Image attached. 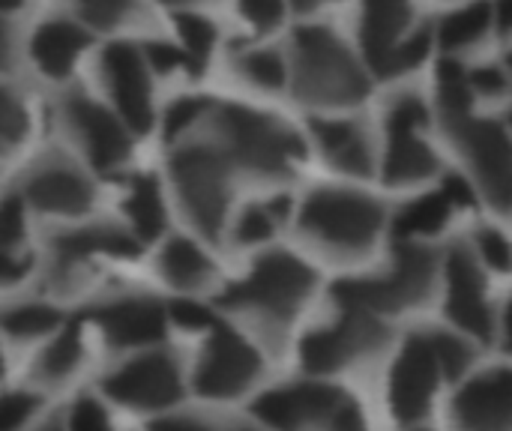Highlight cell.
<instances>
[{"label":"cell","instance_id":"6da1fadb","mask_svg":"<svg viewBox=\"0 0 512 431\" xmlns=\"http://www.w3.org/2000/svg\"><path fill=\"white\" fill-rule=\"evenodd\" d=\"M438 258L417 240H396L393 267L378 276L342 279L333 285V303L339 309L396 315L408 306L423 303L432 294Z\"/></svg>","mask_w":512,"mask_h":431},{"label":"cell","instance_id":"7a4b0ae2","mask_svg":"<svg viewBox=\"0 0 512 431\" xmlns=\"http://www.w3.org/2000/svg\"><path fill=\"white\" fill-rule=\"evenodd\" d=\"M294 87L312 105H354L369 93V78L330 27L309 24L294 36Z\"/></svg>","mask_w":512,"mask_h":431},{"label":"cell","instance_id":"3957f363","mask_svg":"<svg viewBox=\"0 0 512 431\" xmlns=\"http://www.w3.org/2000/svg\"><path fill=\"white\" fill-rule=\"evenodd\" d=\"M315 288V270L291 252H267L222 294V306L252 315L264 327H285Z\"/></svg>","mask_w":512,"mask_h":431},{"label":"cell","instance_id":"277c9868","mask_svg":"<svg viewBox=\"0 0 512 431\" xmlns=\"http://www.w3.org/2000/svg\"><path fill=\"white\" fill-rule=\"evenodd\" d=\"M213 123L228 159L258 177H288L303 159V141L276 117L243 105H216Z\"/></svg>","mask_w":512,"mask_h":431},{"label":"cell","instance_id":"5b68a950","mask_svg":"<svg viewBox=\"0 0 512 431\" xmlns=\"http://www.w3.org/2000/svg\"><path fill=\"white\" fill-rule=\"evenodd\" d=\"M234 162L222 144H180L171 156V183L186 219L207 240H219L231 204Z\"/></svg>","mask_w":512,"mask_h":431},{"label":"cell","instance_id":"8992f818","mask_svg":"<svg viewBox=\"0 0 512 431\" xmlns=\"http://www.w3.org/2000/svg\"><path fill=\"white\" fill-rule=\"evenodd\" d=\"M381 225L384 207L375 198L348 189H315L300 207L303 234L336 255L369 252Z\"/></svg>","mask_w":512,"mask_h":431},{"label":"cell","instance_id":"52a82bcc","mask_svg":"<svg viewBox=\"0 0 512 431\" xmlns=\"http://www.w3.org/2000/svg\"><path fill=\"white\" fill-rule=\"evenodd\" d=\"M252 414L264 426L300 429V426H333V429H360L363 417L351 396L330 384H294L267 390L252 402Z\"/></svg>","mask_w":512,"mask_h":431},{"label":"cell","instance_id":"ba28073f","mask_svg":"<svg viewBox=\"0 0 512 431\" xmlns=\"http://www.w3.org/2000/svg\"><path fill=\"white\" fill-rule=\"evenodd\" d=\"M342 315L303 336L300 342V360L303 369L312 375H333L339 369H348L351 363L378 354L387 345V327L381 324V315L339 309Z\"/></svg>","mask_w":512,"mask_h":431},{"label":"cell","instance_id":"9c48e42d","mask_svg":"<svg viewBox=\"0 0 512 431\" xmlns=\"http://www.w3.org/2000/svg\"><path fill=\"white\" fill-rule=\"evenodd\" d=\"M102 390L111 402L129 411H168L183 396V369L174 354L144 348L111 369Z\"/></svg>","mask_w":512,"mask_h":431},{"label":"cell","instance_id":"30bf717a","mask_svg":"<svg viewBox=\"0 0 512 431\" xmlns=\"http://www.w3.org/2000/svg\"><path fill=\"white\" fill-rule=\"evenodd\" d=\"M450 135L471 159V168L498 210H512V141L504 126L474 117V111L444 117Z\"/></svg>","mask_w":512,"mask_h":431},{"label":"cell","instance_id":"8fae6325","mask_svg":"<svg viewBox=\"0 0 512 431\" xmlns=\"http://www.w3.org/2000/svg\"><path fill=\"white\" fill-rule=\"evenodd\" d=\"M207 333L210 336L201 348L192 378L195 390L204 399H216V402L243 396L261 375V354L237 330L219 321Z\"/></svg>","mask_w":512,"mask_h":431},{"label":"cell","instance_id":"7c38bea8","mask_svg":"<svg viewBox=\"0 0 512 431\" xmlns=\"http://www.w3.org/2000/svg\"><path fill=\"white\" fill-rule=\"evenodd\" d=\"M444 378L432 333H414L402 345L387 384V405L390 414L402 426L423 423L432 411V399Z\"/></svg>","mask_w":512,"mask_h":431},{"label":"cell","instance_id":"4fadbf2b","mask_svg":"<svg viewBox=\"0 0 512 431\" xmlns=\"http://www.w3.org/2000/svg\"><path fill=\"white\" fill-rule=\"evenodd\" d=\"M99 78L108 102L129 123L132 132H147L156 120L153 108V69L132 42H114L99 54Z\"/></svg>","mask_w":512,"mask_h":431},{"label":"cell","instance_id":"5bb4252c","mask_svg":"<svg viewBox=\"0 0 512 431\" xmlns=\"http://www.w3.org/2000/svg\"><path fill=\"white\" fill-rule=\"evenodd\" d=\"M63 120L93 168L114 171L132 156V129L111 102L72 93L63 102Z\"/></svg>","mask_w":512,"mask_h":431},{"label":"cell","instance_id":"9a60e30c","mask_svg":"<svg viewBox=\"0 0 512 431\" xmlns=\"http://www.w3.org/2000/svg\"><path fill=\"white\" fill-rule=\"evenodd\" d=\"M429 111L417 96H399L387 108V150H384V180L390 186H408L432 177L438 159L423 138Z\"/></svg>","mask_w":512,"mask_h":431},{"label":"cell","instance_id":"2e32d148","mask_svg":"<svg viewBox=\"0 0 512 431\" xmlns=\"http://www.w3.org/2000/svg\"><path fill=\"white\" fill-rule=\"evenodd\" d=\"M21 198L27 201V207L39 213L78 219L93 207L96 189L81 168H75L72 162L60 156H51L27 171L21 183Z\"/></svg>","mask_w":512,"mask_h":431},{"label":"cell","instance_id":"e0dca14e","mask_svg":"<svg viewBox=\"0 0 512 431\" xmlns=\"http://www.w3.org/2000/svg\"><path fill=\"white\" fill-rule=\"evenodd\" d=\"M168 309L153 297H117L102 303L93 312V321L102 339L111 348L123 351H144L165 339L168 330Z\"/></svg>","mask_w":512,"mask_h":431},{"label":"cell","instance_id":"ac0fdd59","mask_svg":"<svg viewBox=\"0 0 512 431\" xmlns=\"http://www.w3.org/2000/svg\"><path fill=\"white\" fill-rule=\"evenodd\" d=\"M444 282H447V315L474 339L489 342L495 333L492 306L486 300L483 273L477 258L465 246H453L444 258Z\"/></svg>","mask_w":512,"mask_h":431},{"label":"cell","instance_id":"d6986e66","mask_svg":"<svg viewBox=\"0 0 512 431\" xmlns=\"http://www.w3.org/2000/svg\"><path fill=\"white\" fill-rule=\"evenodd\" d=\"M87 45H90V33L81 18L54 15V18H45L33 30L27 51H30V60L39 75H45L51 81H63L72 75V69L78 66Z\"/></svg>","mask_w":512,"mask_h":431},{"label":"cell","instance_id":"ffe728a7","mask_svg":"<svg viewBox=\"0 0 512 431\" xmlns=\"http://www.w3.org/2000/svg\"><path fill=\"white\" fill-rule=\"evenodd\" d=\"M453 414L468 429H510L512 426V366L492 369L468 381L456 399Z\"/></svg>","mask_w":512,"mask_h":431},{"label":"cell","instance_id":"44dd1931","mask_svg":"<svg viewBox=\"0 0 512 431\" xmlns=\"http://www.w3.org/2000/svg\"><path fill=\"white\" fill-rule=\"evenodd\" d=\"M411 15V0H363L360 42L366 63L378 78H384L393 48L408 36Z\"/></svg>","mask_w":512,"mask_h":431},{"label":"cell","instance_id":"7402d4cb","mask_svg":"<svg viewBox=\"0 0 512 431\" xmlns=\"http://www.w3.org/2000/svg\"><path fill=\"white\" fill-rule=\"evenodd\" d=\"M138 252V240L132 231H120L114 225H81L54 237V267L60 273L78 270L93 258H129Z\"/></svg>","mask_w":512,"mask_h":431},{"label":"cell","instance_id":"603a6c76","mask_svg":"<svg viewBox=\"0 0 512 431\" xmlns=\"http://www.w3.org/2000/svg\"><path fill=\"white\" fill-rule=\"evenodd\" d=\"M312 132L324 150V156L345 174L369 177L372 174V147L369 135L354 120H315Z\"/></svg>","mask_w":512,"mask_h":431},{"label":"cell","instance_id":"cb8c5ba5","mask_svg":"<svg viewBox=\"0 0 512 431\" xmlns=\"http://www.w3.org/2000/svg\"><path fill=\"white\" fill-rule=\"evenodd\" d=\"M33 267L30 231H27V201L9 195L0 201V285L21 282Z\"/></svg>","mask_w":512,"mask_h":431},{"label":"cell","instance_id":"d4e9b609","mask_svg":"<svg viewBox=\"0 0 512 431\" xmlns=\"http://www.w3.org/2000/svg\"><path fill=\"white\" fill-rule=\"evenodd\" d=\"M123 216L138 243H150L162 237L168 225V207H165V195L156 177L138 174L129 180L126 195H123Z\"/></svg>","mask_w":512,"mask_h":431},{"label":"cell","instance_id":"484cf974","mask_svg":"<svg viewBox=\"0 0 512 431\" xmlns=\"http://www.w3.org/2000/svg\"><path fill=\"white\" fill-rule=\"evenodd\" d=\"M159 273L177 291H198L213 279L216 267H213L210 255L195 240L171 237V240H165V246L159 252Z\"/></svg>","mask_w":512,"mask_h":431},{"label":"cell","instance_id":"4316f807","mask_svg":"<svg viewBox=\"0 0 512 431\" xmlns=\"http://www.w3.org/2000/svg\"><path fill=\"white\" fill-rule=\"evenodd\" d=\"M84 354H87V345H84V333L78 324L72 327H60L54 330L42 348L36 351V360H33V378L39 384H63L69 381L81 363H84Z\"/></svg>","mask_w":512,"mask_h":431},{"label":"cell","instance_id":"83f0119b","mask_svg":"<svg viewBox=\"0 0 512 431\" xmlns=\"http://www.w3.org/2000/svg\"><path fill=\"white\" fill-rule=\"evenodd\" d=\"M450 213H453V204H450V198L441 189L432 192V195L414 198V201H408L396 213L393 237L396 240H426V237H435L450 222Z\"/></svg>","mask_w":512,"mask_h":431},{"label":"cell","instance_id":"f1b7e54d","mask_svg":"<svg viewBox=\"0 0 512 431\" xmlns=\"http://www.w3.org/2000/svg\"><path fill=\"white\" fill-rule=\"evenodd\" d=\"M60 312L48 303L24 300L15 306H6L0 312V330L12 342H45L54 330H60Z\"/></svg>","mask_w":512,"mask_h":431},{"label":"cell","instance_id":"f546056e","mask_svg":"<svg viewBox=\"0 0 512 431\" xmlns=\"http://www.w3.org/2000/svg\"><path fill=\"white\" fill-rule=\"evenodd\" d=\"M492 24H495V6L489 0H474L468 6L450 12L438 24V42L444 51H459V48H468L477 39H483Z\"/></svg>","mask_w":512,"mask_h":431},{"label":"cell","instance_id":"4dcf8cb0","mask_svg":"<svg viewBox=\"0 0 512 431\" xmlns=\"http://www.w3.org/2000/svg\"><path fill=\"white\" fill-rule=\"evenodd\" d=\"M288 216H291V198L288 195H276V198H267V201H255V204H249L237 216V222H234V240L240 246H258V243L270 240L285 225Z\"/></svg>","mask_w":512,"mask_h":431},{"label":"cell","instance_id":"1f68e13d","mask_svg":"<svg viewBox=\"0 0 512 431\" xmlns=\"http://www.w3.org/2000/svg\"><path fill=\"white\" fill-rule=\"evenodd\" d=\"M177 42L186 51L189 60V72H201L216 48V27L210 18L198 15V12H180L177 18Z\"/></svg>","mask_w":512,"mask_h":431},{"label":"cell","instance_id":"d6a6232c","mask_svg":"<svg viewBox=\"0 0 512 431\" xmlns=\"http://www.w3.org/2000/svg\"><path fill=\"white\" fill-rule=\"evenodd\" d=\"M474 84L471 72H465L462 63L456 60H441L438 66V105L444 117H456L474 108Z\"/></svg>","mask_w":512,"mask_h":431},{"label":"cell","instance_id":"836d02e7","mask_svg":"<svg viewBox=\"0 0 512 431\" xmlns=\"http://www.w3.org/2000/svg\"><path fill=\"white\" fill-rule=\"evenodd\" d=\"M237 69L243 72L246 81H252L255 87H264V90H279L288 81V63L273 48H252V51L240 54Z\"/></svg>","mask_w":512,"mask_h":431},{"label":"cell","instance_id":"e575fe53","mask_svg":"<svg viewBox=\"0 0 512 431\" xmlns=\"http://www.w3.org/2000/svg\"><path fill=\"white\" fill-rule=\"evenodd\" d=\"M213 108H216V102L207 99V96H180V99H174L162 114V135L168 141H180L201 120H207L213 114Z\"/></svg>","mask_w":512,"mask_h":431},{"label":"cell","instance_id":"d590c367","mask_svg":"<svg viewBox=\"0 0 512 431\" xmlns=\"http://www.w3.org/2000/svg\"><path fill=\"white\" fill-rule=\"evenodd\" d=\"M27 132H30V111L24 99L15 90L0 87V156L15 153L27 138Z\"/></svg>","mask_w":512,"mask_h":431},{"label":"cell","instance_id":"8d00e7d4","mask_svg":"<svg viewBox=\"0 0 512 431\" xmlns=\"http://www.w3.org/2000/svg\"><path fill=\"white\" fill-rule=\"evenodd\" d=\"M78 18L96 30H117L138 12V0H72Z\"/></svg>","mask_w":512,"mask_h":431},{"label":"cell","instance_id":"74e56055","mask_svg":"<svg viewBox=\"0 0 512 431\" xmlns=\"http://www.w3.org/2000/svg\"><path fill=\"white\" fill-rule=\"evenodd\" d=\"M141 51L156 75H174L177 69H189L186 51L180 42H165V39H147L141 42Z\"/></svg>","mask_w":512,"mask_h":431},{"label":"cell","instance_id":"f35d334b","mask_svg":"<svg viewBox=\"0 0 512 431\" xmlns=\"http://www.w3.org/2000/svg\"><path fill=\"white\" fill-rule=\"evenodd\" d=\"M237 9L243 21L258 33L276 30L285 18V0H237Z\"/></svg>","mask_w":512,"mask_h":431},{"label":"cell","instance_id":"ab89813d","mask_svg":"<svg viewBox=\"0 0 512 431\" xmlns=\"http://www.w3.org/2000/svg\"><path fill=\"white\" fill-rule=\"evenodd\" d=\"M432 342H435L444 378H459L471 363V348L459 336H450V333H432Z\"/></svg>","mask_w":512,"mask_h":431},{"label":"cell","instance_id":"60d3db41","mask_svg":"<svg viewBox=\"0 0 512 431\" xmlns=\"http://www.w3.org/2000/svg\"><path fill=\"white\" fill-rule=\"evenodd\" d=\"M36 411H39V399H36L30 390H9V393H0V426H3V429L24 426Z\"/></svg>","mask_w":512,"mask_h":431},{"label":"cell","instance_id":"b9f144b4","mask_svg":"<svg viewBox=\"0 0 512 431\" xmlns=\"http://www.w3.org/2000/svg\"><path fill=\"white\" fill-rule=\"evenodd\" d=\"M477 252L480 261L489 264L492 270H510L512 267V246L510 240L498 228H480L477 231Z\"/></svg>","mask_w":512,"mask_h":431},{"label":"cell","instance_id":"7bdbcfd3","mask_svg":"<svg viewBox=\"0 0 512 431\" xmlns=\"http://www.w3.org/2000/svg\"><path fill=\"white\" fill-rule=\"evenodd\" d=\"M108 423L111 420H108L105 405L99 399H93V396L75 399L72 408H69V414H66V426H72V429H102Z\"/></svg>","mask_w":512,"mask_h":431},{"label":"cell","instance_id":"ee69618b","mask_svg":"<svg viewBox=\"0 0 512 431\" xmlns=\"http://www.w3.org/2000/svg\"><path fill=\"white\" fill-rule=\"evenodd\" d=\"M168 315L183 330H210L216 324V315L207 306L195 303V300H177V303H171L168 306Z\"/></svg>","mask_w":512,"mask_h":431},{"label":"cell","instance_id":"f6af8a7d","mask_svg":"<svg viewBox=\"0 0 512 431\" xmlns=\"http://www.w3.org/2000/svg\"><path fill=\"white\" fill-rule=\"evenodd\" d=\"M441 192L450 198L453 207H474V204H477L474 186H471L462 174H447L444 183H441Z\"/></svg>","mask_w":512,"mask_h":431},{"label":"cell","instance_id":"bcb514c9","mask_svg":"<svg viewBox=\"0 0 512 431\" xmlns=\"http://www.w3.org/2000/svg\"><path fill=\"white\" fill-rule=\"evenodd\" d=\"M471 84H474V90H480V93L498 96V93L507 90V75H504L501 69H495V66H483V69H474V72H471Z\"/></svg>","mask_w":512,"mask_h":431},{"label":"cell","instance_id":"7dc6e473","mask_svg":"<svg viewBox=\"0 0 512 431\" xmlns=\"http://www.w3.org/2000/svg\"><path fill=\"white\" fill-rule=\"evenodd\" d=\"M15 63V30L9 24V15L0 12V72L12 69Z\"/></svg>","mask_w":512,"mask_h":431},{"label":"cell","instance_id":"c3c4849f","mask_svg":"<svg viewBox=\"0 0 512 431\" xmlns=\"http://www.w3.org/2000/svg\"><path fill=\"white\" fill-rule=\"evenodd\" d=\"M495 24L504 36L512 33V0H498L495 3Z\"/></svg>","mask_w":512,"mask_h":431},{"label":"cell","instance_id":"681fc988","mask_svg":"<svg viewBox=\"0 0 512 431\" xmlns=\"http://www.w3.org/2000/svg\"><path fill=\"white\" fill-rule=\"evenodd\" d=\"M504 348L512 354V300L507 303V312H504Z\"/></svg>","mask_w":512,"mask_h":431},{"label":"cell","instance_id":"f907efd6","mask_svg":"<svg viewBox=\"0 0 512 431\" xmlns=\"http://www.w3.org/2000/svg\"><path fill=\"white\" fill-rule=\"evenodd\" d=\"M30 0H0V12L3 15H12V12H18V9H24Z\"/></svg>","mask_w":512,"mask_h":431},{"label":"cell","instance_id":"816d5d0a","mask_svg":"<svg viewBox=\"0 0 512 431\" xmlns=\"http://www.w3.org/2000/svg\"><path fill=\"white\" fill-rule=\"evenodd\" d=\"M297 9H303V12H309V9H318V6H324V3H333V0H291Z\"/></svg>","mask_w":512,"mask_h":431},{"label":"cell","instance_id":"f5cc1de1","mask_svg":"<svg viewBox=\"0 0 512 431\" xmlns=\"http://www.w3.org/2000/svg\"><path fill=\"white\" fill-rule=\"evenodd\" d=\"M6 375V348H3V330H0V378Z\"/></svg>","mask_w":512,"mask_h":431},{"label":"cell","instance_id":"db71d44e","mask_svg":"<svg viewBox=\"0 0 512 431\" xmlns=\"http://www.w3.org/2000/svg\"><path fill=\"white\" fill-rule=\"evenodd\" d=\"M159 3H168V6H186V3H195V0H159Z\"/></svg>","mask_w":512,"mask_h":431},{"label":"cell","instance_id":"11a10c76","mask_svg":"<svg viewBox=\"0 0 512 431\" xmlns=\"http://www.w3.org/2000/svg\"><path fill=\"white\" fill-rule=\"evenodd\" d=\"M510 126H512V111H510Z\"/></svg>","mask_w":512,"mask_h":431},{"label":"cell","instance_id":"9f6ffc18","mask_svg":"<svg viewBox=\"0 0 512 431\" xmlns=\"http://www.w3.org/2000/svg\"><path fill=\"white\" fill-rule=\"evenodd\" d=\"M510 66H512V54H510Z\"/></svg>","mask_w":512,"mask_h":431}]
</instances>
